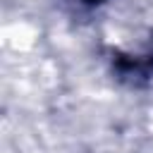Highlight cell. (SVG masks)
Instances as JSON below:
<instances>
[{
  "label": "cell",
  "instance_id": "cell-1",
  "mask_svg": "<svg viewBox=\"0 0 153 153\" xmlns=\"http://www.w3.org/2000/svg\"><path fill=\"white\" fill-rule=\"evenodd\" d=\"M67 2L79 5V7H98V5H103L105 0H67Z\"/></svg>",
  "mask_w": 153,
  "mask_h": 153
},
{
  "label": "cell",
  "instance_id": "cell-2",
  "mask_svg": "<svg viewBox=\"0 0 153 153\" xmlns=\"http://www.w3.org/2000/svg\"><path fill=\"white\" fill-rule=\"evenodd\" d=\"M151 53H153V41H151Z\"/></svg>",
  "mask_w": 153,
  "mask_h": 153
}]
</instances>
